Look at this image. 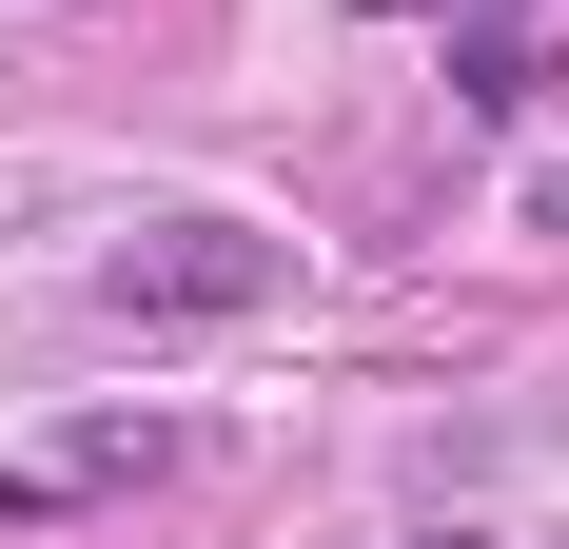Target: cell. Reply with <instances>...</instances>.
I'll return each mask as SVG.
<instances>
[{
	"label": "cell",
	"instance_id": "obj_1",
	"mask_svg": "<svg viewBox=\"0 0 569 549\" xmlns=\"http://www.w3.org/2000/svg\"><path fill=\"white\" fill-rule=\"evenodd\" d=\"M256 295H276V236H256V217H138L99 256V315L118 333H236Z\"/></svg>",
	"mask_w": 569,
	"mask_h": 549
},
{
	"label": "cell",
	"instance_id": "obj_2",
	"mask_svg": "<svg viewBox=\"0 0 569 549\" xmlns=\"http://www.w3.org/2000/svg\"><path fill=\"white\" fill-rule=\"evenodd\" d=\"M412 20H432V0H412Z\"/></svg>",
	"mask_w": 569,
	"mask_h": 549
}]
</instances>
